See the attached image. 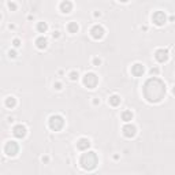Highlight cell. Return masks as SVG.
<instances>
[{"instance_id": "6da1fadb", "label": "cell", "mask_w": 175, "mask_h": 175, "mask_svg": "<svg viewBox=\"0 0 175 175\" xmlns=\"http://www.w3.org/2000/svg\"><path fill=\"white\" fill-rule=\"evenodd\" d=\"M144 97L146 98V101L149 103H160L166 96V85L161 80L153 77L149 78L142 88Z\"/></svg>"}, {"instance_id": "7a4b0ae2", "label": "cell", "mask_w": 175, "mask_h": 175, "mask_svg": "<svg viewBox=\"0 0 175 175\" xmlns=\"http://www.w3.org/2000/svg\"><path fill=\"white\" fill-rule=\"evenodd\" d=\"M80 164L83 170H86V171H93L98 164V157H97V155H96V152H86V153H82V156H81V159H80Z\"/></svg>"}, {"instance_id": "3957f363", "label": "cell", "mask_w": 175, "mask_h": 175, "mask_svg": "<svg viewBox=\"0 0 175 175\" xmlns=\"http://www.w3.org/2000/svg\"><path fill=\"white\" fill-rule=\"evenodd\" d=\"M48 126H49V129L52 131H59L64 126V119L60 115H52L48 119Z\"/></svg>"}, {"instance_id": "277c9868", "label": "cell", "mask_w": 175, "mask_h": 175, "mask_svg": "<svg viewBox=\"0 0 175 175\" xmlns=\"http://www.w3.org/2000/svg\"><path fill=\"white\" fill-rule=\"evenodd\" d=\"M82 81H83V85H85L86 88H89V89H95L96 85L98 83V78L95 73H86V74L83 75Z\"/></svg>"}, {"instance_id": "5b68a950", "label": "cell", "mask_w": 175, "mask_h": 175, "mask_svg": "<svg viewBox=\"0 0 175 175\" xmlns=\"http://www.w3.org/2000/svg\"><path fill=\"white\" fill-rule=\"evenodd\" d=\"M18 152H19V145L15 142V141H8V142H6V145H4V153H6L7 156L15 157L18 155Z\"/></svg>"}, {"instance_id": "8992f818", "label": "cell", "mask_w": 175, "mask_h": 175, "mask_svg": "<svg viewBox=\"0 0 175 175\" xmlns=\"http://www.w3.org/2000/svg\"><path fill=\"white\" fill-rule=\"evenodd\" d=\"M152 21H153V23L156 25V26H163L167 21V17L163 11H156L152 15Z\"/></svg>"}, {"instance_id": "52a82bcc", "label": "cell", "mask_w": 175, "mask_h": 175, "mask_svg": "<svg viewBox=\"0 0 175 175\" xmlns=\"http://www.w3.org/2000/svg\"><path fill=\"white\" fill-rule=\"evenodd\" d=\"M104 34H105V30H104V27L100 26V25H95V26L90 29V36L95 40H101L104 37Z\"/></svg>"}, {"instance_id": "ba28073f", "label": "cell", "mask_w": 175, "mask_h": 175, "mask_svg": "<svg viewBox=\"0 0 175 175\" xmlns=\"http://www.w3.org/2000/svg\"><path fill=\"white\" fill-rule=\"evenodd\" d=\"M122 131H123V136H125V137H127V138H133V137L136 136V133H137V129H136V126H134V125H130V123L127 122V125L123 126Z\"/></svg>"}, {"instance_id": "9c48e42d", "label": "cell", "mask_w": 175, "mask_h": 175, "mask_svg": "<svg viewBox=\"0 0 175 175\" xmlns=\"http://www.w3.org/2000/svg\"><path fill=\"white\" fill-rule=\"evenodd\" d=\"M144 73H145V67H144V64H141V63H136V64L131 66V74H133L134 77H142Z\"/></svg>"}, {"instance_id": "30bf717a", "label": "cell", "mask_w": 175, "mask_h": 175, "mask_svg": "<svg viewBox=\"0 0 175 175\" xmlns=\"http://www.w3.org/2000/svg\"><path fill=\"white\" fill-rule=\"evenodd\" d=\"M155 59L157 60L159 63H164L167 62V59H168V52H167L166 49H157L156 52H155Z\"/></svg>"}, {"instance_id": "8fae6325", "label": "cell", "mask_w": 175, "mask_h": 175, "mask_svg": "<svg viewBox=\"0 0 175 175\" xmlns=\"http://www.w3.org/2000/svg\"><path fill=\"white\" fill-rule=\"evenodd\" d=\"M12 134H14L17 138H23L26 136V127L23 125H17L12 129Z\"/></svg>"}, {"instance_id": "7c38bea8", "label": "cell", "mask_w": 175, "mask_h": 175, "mask_svg": "<svg viewBox=\"0 0 175 175\" xmlns=\"http://www.w3.org/2000/svg\"><path fill=\"white\" fill-rule=\"evenodd\" d=\"M59 8L63 14H68V12H71V10H73V3L70 0H63L62 3H60Z\"/></svg>"}, {"instance_id": "4fadbf2b", "label": "cell", "mask_w": 175, "mask_h": 175, "mask_svg": "<svg viewBox=\"0 0 175 175\" xmlns=\"http://www.w3.org/2000/svg\"><path fill=\"white\" fill-rule=\"evenodd\" d=\"M90 146V141L88 138H80L77 142V148L80 151H88Z\"/></svg>"}, {"instance_id": "5bb4252c", "label": "cell", "mask_w": 175, "mask_h": 175, "mask_svg": "<svg viewBox=\"0 0 175 175\" xmlns=\"http://www.w3.org/2000/svg\"><path fill=\"white\" fill-rule=\"evenodd\" d=\"M48 45V41L45 37H39V39L36 40V47L39 48V49H45Z\"/></svg>"}, {"instance_id": "9a60e30c", "label": "cell", "mask_w": 175, "mask_h": 175, "mask_svg": "<svg viewBox=\"0 0 175 175\" xmlns=\"http://www.w3.org/2000/svg\"><path fill=\"white\" fill-rule=\"evenodd\" d=\"M108 103H110V105H112V107H118L119 104H120V97H119L118 95H112L108 98Z\"/></svg>"}, {"instance_id": "2e32d148", "label": "cell", "mask_w": 175, "mask_h": 175, "mask_svg": "<svg viewBox=\"0 0 175 175\" xmlns=\"http://www.w3.org/2000/svg\"><path fill=\"white\" fill-rule=\"evenodd\" d=\"M4 104H6L7 108L12 110V108H15V105H17V98L12 97V96H11V97H7L6 98V103H4Z\"/></svg>"}, {"instance_id": "e0dca14e", "label": "cell", "mask_w": 175, "mask_h": 175, "mask_svg": "<svg viewBox=\"0 0 175 175\" xmlns=\"http://www.w3.org/2000/svg\"><path fill=\"white\" fill-rule=\"evenodd\" d=\"M122 120H125L126 123H127V122H130L131 119H133V112H131V111H129V110H126V111H123V112H122Z\"/></svg>"}, {"instance_id": "ac0fdd59", "label": "cell", "mask_w": 175, "mask_h": 175, "mask_svg": "<svg viewBox=\"0 0 175 175\" xmlns=\"http://www.w3.org/2000/svg\"><path fill=\"white\" fill-rule=\"evenodd\" d=\"M78 29H80V26H78L77 22H70V23L67 25V30H68V33H71V34L77 33Z\"/></svg>"}, {"instance_id": "d6986e66", "label": "cell", "mask_w": 175, "mask_h": 175, "mask_svg": "<svg viewBox=\"0 0 175 175\" xmlns=\"http://www.w3.org/2000/svg\"><path fill=\"white\" fill-rule=\"evenodd\" d=\"M37 30H39L40 33H45L48 30V25L45 23V22H39V23H37Z\"/></svg>"}, {"instance_id": "ffe728a7", "label": "cell", "mask_w": 175, "mask_h": 175, "mask_svg": "<svg viewBox=\"0 0 175 175\" xmlns=\"http://www.w3.org/2000/svg\"><path fill=\"white\" fill-rule=\"evenodd\" d=\"M68 77H70V80H71V81H77L78 80V73L77 71H71L70 74H68Z\"/></svg>"}, {"instance_id": "44dd1931", "label": "cell", "mask_w": 175, "mask_h": 175, "mask_svg": "<svg viewBox=\"0 0 175 175\" xmlns=\"http://www.w3.org/2000/svg\"><path fill=\"white\" fill-rule=\"evenodd\" d=\"M12 44H14V47H15V48L21 47V40H19V39H15L14 41H12Z\"/></svg>"}, {"instance_id": "7402d4cb", "label": "cell", "mask_w": 175, "mask_h": 175, "mask_svg": "<svg viewBox=\"0 0 175 175\" xmlns=\"http://www.w3.org/2000/svg\"><path fill=\"white\" fill-rule=\"evenodd\" d=\"M8 8L12 10V11H15V10H17V4L12 3V2H8Z\"/></svg>"}, {"instance_id": "603a6c76", "label": "cell", "mask_w": 175, "mask_h": 175, "mask_svg": "<svg viewBox=\"0 0 175 175\" xmlns=\"http://www.w3.org/2000/svg\"><path fill=\"white\" fill-rule=\"evenodd\" d=\"M54 86H55V88H56L58 90H60V89H62V83H60V82H55V83H54Z\"/></svg>"}, {"instance_id": "cb8c5ba5", "label": "cell", "mask_w": 175, "mask_h": 175, "mask_svg": "<svg viewBox=\"0 0 175 175\" xmlns=\"http://www.w3.org/2000/svg\"><path fill=\"white\" fill-rule=\"evenodd\" d=\"M8 55H10V58H17V52L15 51H10Z\"/></svg>"}, {"instance_id": "d4e9b609", "label": "cell", "mask_w": 175, "mask_h": 175, "mask_svg": "<svg viewBox=\"0 0 175 175\" xmlns=\"http://www.w3.org/2000/svg\"><path fill=\"white\" fill-rule=\"evenodd\" d=\"M100 59H97V58H95V59H93V64H95V66H98V64H100Z\"/></svg>"}, {"instance_id": "484cf974", "label": "cell", "mask_w": 175, "mask_h": 175, "mask_svg": "<svg viewBox=\"0 0 175 175\" xmlns=\"http://www.w3.org/2000/svg\"><path fill=\"white\" fill-rule=\"evenodd\" d=\"M54 37H59V32H55L54 33Z\"/></svg>"}, {"instance_id": "4316f807", "label": "cell", "mask_w": 175, "mask_h": 175, "mask_svg": "<svg viewBox=\"0 0 175 175\" xmlns=\"http://www.w3.org/2000/svg\"><path fill=\"white\" fill-rule=\"evenodd\" d=\"M119 2H122V3H127L129 0H119Z\"/></svg>"}, {"instance_id": "83f0119b", "label": "cell", "mask_w": 175, "mask_h": 175, "mask_svg": "<svg viewBox=\"0 0 175 175\" xmlns=\"http://www.w3.org/2000/svg\"><path fill=\"white\" fill-rule=\"evenodd\" d=\"M0 19H2V15H0Z\"/></svg>"}]
</instances>
